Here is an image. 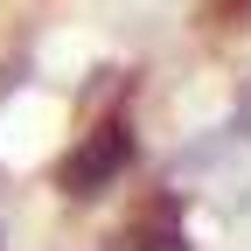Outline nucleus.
Masks as SVG:
<instances>
[{
    "label": "nucleus",
    "instance_id": "obj_2",
    "mask_svg": "<svg viewBox=\"0 0 251 251\" xmlns=\"http://www.w3.org/2000/svg\"><path fill=\"white\" fill-rule=\"evenodd\" d=\"M126 251H188V230L175 224V216H147V224L133 230V244Z\"/></svg>",
    "mask_w": 251,
    "mask_h": 251
},
{
    "label": "nucleus",
    "instance_id": "obj_1",
    "mask_svg": "<svg viewBox=\"0 0 251 251\" xmlns=\"http://www.w3.org/2000/svg\"><path fill=\"white\" fill-rule=\"evenodd\" d=\"M126 161H133V126L105 119L98 133H84V147L63 161V196H98V188H112L126 175Z\"/></svg>",
    "mask_w": 251,
    "mask_h": 251
}]
</instances>
